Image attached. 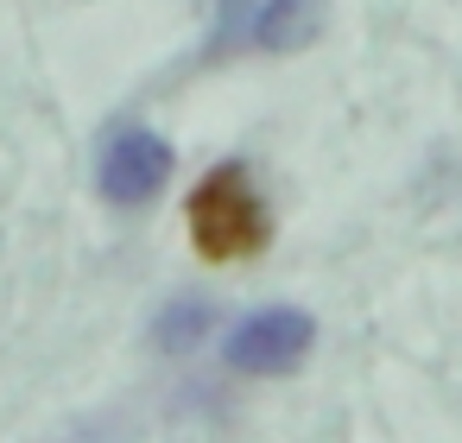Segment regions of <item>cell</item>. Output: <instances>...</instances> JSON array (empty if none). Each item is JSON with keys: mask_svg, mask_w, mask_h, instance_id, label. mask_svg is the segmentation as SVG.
<instances>
[{"mask_svg": "<svg viewBox=\"0 0 462 443\" xmlns=\"http://www.w3.org/2000/svg\"><path fill=\"white\" fill-rule=\"evenodd\" d=\"M190 247L209 260V266H235V260H254L266 241H273V216H266V197L254 190L247 165H216L197 190H190Z\"/></svg>", "mask_w": 462, "mask_h": 443, "instance_id": "cell-1", "label": "cell"}, {"mask_svg": "<svg viewBox=\"0 0 462 443\" xmlns=\"http://www.w3.org/2000/svg\"><path fill=\"white\" fill-rule=\"evenodd\" d=\"M323 32V0H216L203 64L235 58H279Z\"/></svg>", "mask_w": 462, "mask_h": 443, "instance_id": "cell-2", "label": "cell"}, {"mask_svg": "<svg viewBox=\"0 0 462 443\" xmlns=\"http://www.w3.org/2000/svg\"><path fill=\"white\" fill-rule=\"evenodd\" d=\"M171 165H178L171 140H159V134L140 127V121H115V127L102 134V146H96V190H102L115 209H140L146 197L165 190Z\"/></svg>", "mask_w": 462, "mask_h": 443, "instance_id": "cell-3", "label": "cell"}, {"mask_svg": "<svg viewBox=\"0 0 462 443\" xmlns=\"http://www.w3.org/2000/svg\"><path fill=\"white\" fill-rule=\"evenodd\" d=\"M310 336H317V323H310L304 310L273 304V310H254L247 323L228 329L222 361H228L235 374H291V367L310 355Z\"/></svg>", "mask_w": 462, "mask_h": 443, "instance_id": "cell-4", "label": "cell"}, {"mask_svg": "<svg viewBox=\"0 0 462 443\" xmlns=\"http://www.w3.org/2000/svg\"><path fill=\"white\" fill-rule=\"evenodd\" d=\"M203 336H209V304H203V298H178V304H165L159 323H152V342H159L165 355H184V348H197Z\"/></svg>", "mask_w": 462, "mask_h": 443, "instance_id": "cell-5", "label": "cell"}]
</instances>
